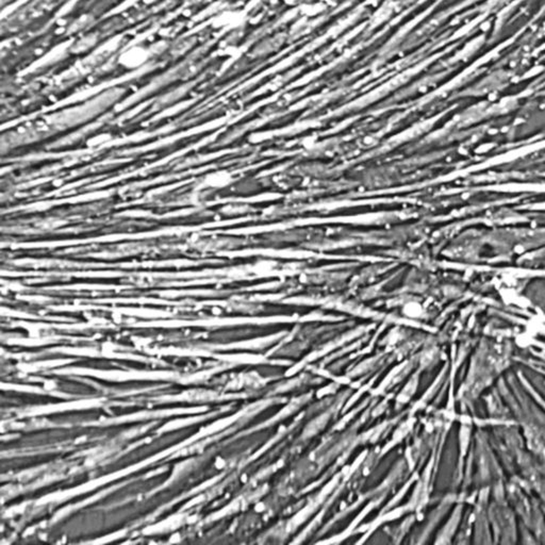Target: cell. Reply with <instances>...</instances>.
Listing matches in <instances>:
<instances>
[{
    "label": "cell",
    "instance_id": "1",
    "mask_svg": "<svg viewBox=\"0 0 545 545\" xmlns=\"http://www.w3.org/2000/svg\"><path fill=\"white\" fill-rule=\"evenodd\" d=\"M151 57L150 49L145 47L144 45H133L129 48L125 49L119 53V66L125 70H138L149 61Z\"/></svg>",
    "mask_w": 545,
    "mask_h": 545
}]
</instances>
